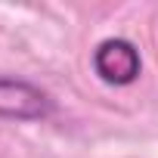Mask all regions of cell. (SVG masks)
Instances as JSON below:
<instances>
[{"instance_id":"obj_1","label":"cell","mask_w":158,"mask_h":158,"mask_svg":"<svg viewBox=\"0 0 158 158\" xmlns=\"http://www.w3.org/2000/svg\"><path fill=\"white\" fill-rule=\"evenodd\" d=\"M56 112V102L47 90H40L22 77H0V118L10 121H40Z\"/></svg>"},{"instance_id":"obj_2","label":"cell","mask_w":158,"mask_h":158,"mask_svg":"<svg viewBox=\"0 0 158 158\" xmlns=\"http://www.w3.org/2000/svg\"><path fill=\"white\" fill-rule=\"evenodd\" d=\"M93 68H96V74L102 77L106 84L124 87V84H133L139 77L143 59H139V50H136L133 40H127V37H109V40H102L93 50Z\"/></svg>"}]
</instances>
